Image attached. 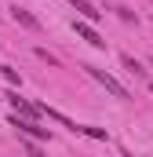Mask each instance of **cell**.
<instances>
[{
  "mask_svg": "<svg viewBox=\"0 0 153 157\" xmlns=\"http://www.w3.org/2000/svg\"><path fill=\"white\" fill-rule=\"evenodd\" d=\"M150 91H153V84H150Z\"/></svg>",
  "mask_w": 153,
  "mask_h": 157,
  "instance_id": "8fae6325",
  "label": "cell"
},
{
  "mask_svg": "<svg viewBox=\"0 0 153 157\" xmlns=\"http://www.w3.org/2000/svg\"><path fill=\"white\" fill-rule=\"evenodd\" d=\"M69 4L80 11V18H84V22H99V18H102V11H99L95 4H88V0H69Z\"/></svg>",
  "mask_w": 153,
  "mask_h": 157,
  "instance_id": "5b68a950",
  "label": "cell"
},
{
  "mask_svg": "<svg viewBox=\"0 0 153 157\" xmlns=\"http://www.w3.org/2000/svg\"><path fill=\"white\" fill-rule=\"evenodd\" d=\"M4 99L11 102L15 117H26V121H37V117H40V106H33V102H26V99H18V91H7Z\"/></svg>",
  "mask_w": 153,
  "mask_h": 157,
  "instance_id": "7a4b0ae2",
  "label": "cell"
},
{
  "mask_svg": "<svg viewBox=\"0 0 153 157\" xmlns=\"http://www.w3.org/2000/svg\"><path fill=\"white\" fill-rule=\"evenodd\" d=\"M37 55H40V59H44V62H51V66H58V59H55V55H47L44 48H37Z\"/></svg>",
  "mask_w": 153,
  "mask_h": 157,
  "instance_id": "30bf717a",
  "label": "cell"
},
{
  "mask_svg": "<svg viewBox=\"0 0 153 157\" xmlns=\"http://www.w3.org/2000/svg\"><path fill=\"white\" fill-rule=\"evenodd\" d=\"M84 73H88V77H95L99 84H102V88H106V91H113L117 99H128V88H124L120 80H113L110 73H106V70H99V66H84Z\"/></svg>",
  "mask_w": 153,
  "mask_h": 157,
  "instance_id": "6da1fadb",
  "label": "cell"
},
{
  "mask_svg": "<svg viewBox=\"0 0 153 157\" xmlns=\"http://www.w3.org/2000/svg\"><path fill=\"white\" fill-rule=\"evenodd\" d=\"M11 18H15L18 26H26L29 33H40V18L33 15V11H26V7H18V4H15V7H11Z\"/></svg>",
  "mask_w": 153,
  "mask_h": 157,
  "instance_id": "3957f363",
  "label": "cell"
},
{
  "mask_svg": "<svg viewBox=\"0 0 153 157\" xmlns=\"http://www.w3.org/2000/svg\"><path fill=\"white\" fill-rule=\"evenodd\" d=\"M0 73H4V80H7V84H18V70H11V66H0Z\"/></svg>",
  "mask_w": 153,
  "mask_h": 157,
  "instance_id": "ba28073f",
  "label": "cell"
},
{
  "mask_svg": "<svg viewBox=\"0 0 153 157\" xmlns=\"http://www.w3.org/2000/svg\"><path fill=\"white\" fill-rule=\"evenodd\" d=\"M73 29H76V37H80V40H88L91 48H106V40L95 33V26H91V22H84V18H80V22H73Z\"/></svg>",
  "mask_w": 153,
  "mask_h": 157,
  "instance_id": "277c9868",
  "label": "cell"
},
{
  "mask_svg": "<svg viewBox=\"0 0 153 157\" xmlns=\"http://www.w3.org/2000/svg\"><path fill=\"white\" fill-rule=\"evenodd\" d=\"M76 135H88V139H99V143H106V139H110L102 128H91V124H80V128H76Z\"/></svg>",
  "mask_w": 153,
  "mask_h": 157,
  "instance_id": "52a82bcc",
  "label": "cell"
},
{
  "mask_svg": "<svg viewBox=\"0 0 153 157\" xmlns=\"http://www.w3.org/2000/svg\"><path fill=\"white\" fill-rule=\"evenodd\" d=\"M120 62H124V70H128V73H135V77H146V70H142V62H139V59H131V55H120Z\"/></svg>",
  "mask_w": 153,
  "mask_h": 157,
  "instance_id": "8992f818",
  "label": "cell"
},
{
  "mask_svg": "<svg viewBox=\"0 0 153 157\" xmlns=\"http://www.w3.org/2000/svg\"><path fill=\"white\" fill-rule=\"evenodd\" d=\"M26 154H29V157H44V150H40V143H33V139H26Z\"/></svg>",
  "mask_w": 153,
  "mask_h": 157,
  "instance_id": "9c48e42d",
  "label": "cell"
}]
</instances>
